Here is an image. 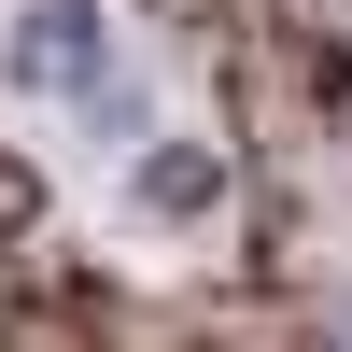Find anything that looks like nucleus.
I'll return each instance as SVG.
<instances>
[{
  "label": "nucleus",
  "instance_id": "1",
  "mask_svg": "<svg viewBox=\"0 0 352 352\" xmlns=\"http://www.w3.org/2000/svg\"><path fill=\"white\" fill-rule=\"evenodd\" d=\"M14 85H71L85 113L127 99V43L99 28V0H43V14L14 28Z\"/></svg>",
  "mask_w": 352,
  "mask_h": 352
}]
</instances>
